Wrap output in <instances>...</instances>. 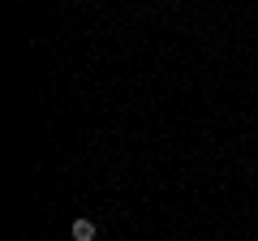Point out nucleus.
Here are the masks:
<instances>
[{"instance_id":"nucleus-1","label":"nucleus","mask_w":258,"mask_h":241,"mask_svg":"<svg viewBox=\"0 0 258 241\" xmlns=\"http://www.w3.org/2000/svg\"><path fill=\"white\" fill-rule=\"evenodd\" d=\"M69 237H74V241H95V237H99V224H95V220H74Z\"/></svg>"}]
</instances>
